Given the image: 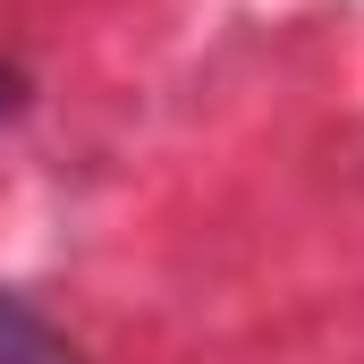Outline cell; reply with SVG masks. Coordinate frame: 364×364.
I'll return each instance as SVG.
<instances>
[{
    "instance_id": "cell-1",
    "label": "cell",
    "mask_w": 364,
    "mask_h": 364,
    "mask_svg": "<svg viewBox=\"0 0 364 364\" xmlns=\"http://www.w3.org/2000/svg\"><path fill=\"white\" fill-rule=\"evenodd\" d=\"M0 364H85L34 305H17V296H0Z\"/></svg>"
},
{
    "instance_id": "cell-2",
    "label": "cell",
    "mask_w": 364,
    "mask_h": 364,
    "mask_svg": "<svg viewBox=\"0 0 364 364\" xmlns=\"http://www.w3.org/2000/svg\"><path fill=\"white\" fill-rule=\"evenodd\" d=\"M0 110H17V77H0Z\"/></svg>"
}]
</instances>
